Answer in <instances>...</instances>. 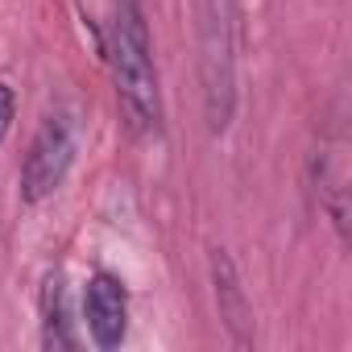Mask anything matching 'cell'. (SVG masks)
Listing matches in <instances>:
<instances>
[{
	"label": "cell",
	"instance_id": "3957f363",
	"mask_svg": "<svg viewBox=\"0 0 352 352\" xmlns=\"http://www.w3.org/2000/svg\"><path fill=\"white\" fill-rule=\"evenodd\" d=\"M75 157V137H71V120L67 116H46L30 141L25 166H21V199L25 204H42L46 195H54L71 170Z\"/></svg>",
	"mask_w": 352,
	"mask_h": 352
},
{
	"label": "cell",
	"instance_id": "52a82bcc",
	"mask_svg": "<svg viewBox=\"0 0 352 352\" xmlns=\"http://www.w3.org/2000/svg\"><path fill=\"white\" fill-rule=\"evenodd\" d=\"M13 108H17L13 87H9V83H0V141H5L9 129H13Z\"/></svg>",
	"mask_w": 352,
	"mask_h": 352
},
{
	"label": "cell",
	"instance_id": "7a4b0ae2",
	"mask_svg": "<svg viewBox=\"0 0 352 352\" xmlns=\"http://www.w3.org/2000/svg\"><path fill=\"white\" fill-rule=\"evenodd\" d=\"M204 108L208 129L224 133L232 120L236 75H232V0H204Z\"/></svg>",
	"mask_w": 352,
	"mask_h": 352
},
{
	"label": "cell",
	"instance_id": "6da1fadb",
	"mask_svg": "<svg viewBox=\"0 0 352 352\" xmlns=\"http://www.w3.org/2000/svg\"><path fill=\"white\" fill-rule=\"evenodd\" d=\"M108 63H112V83L129 116V129L162 133V87H157V67H153V46H149L141 0H112Z\"/></svg>",
	"mask_w": 352,
	"mask_h": 352
},
{
	"label": "cell",
	"instance_id": "8992f818",
	"mask_svg": "<svg viewBox=\"0 0 352 352\" xmlns=\"http://www.w3.org/2000/svg\"><path fill=\"white\" fill-rule=\"evenodd\" d=\"M42 344L46 348H71L75 336L67 327V286L63 274H50L42 286Z\"/></svg>",
	"mask_w": 352,
	"mask_h": 352
},
{
	"label": "cell",
	"instance_id": "277c9868",
	"mask_svg": "<svg viewBox=\"0 0 352 352\" xmlns=\"http://www.w3.org/2000/svg\"><path fill=\"white\" fill-rule=\"evenodd\" d=\"M83 315H87V331L100 348H120V340L129 331V294H124V286L112 274H96L87 282Z\"/></svg>",
	"mask_w": 352,
	"mask_h": 352
},
{
	"label": "cell",
	"instance_id": "5b68a950",
	"mask_svg": "<svg viewBox=\"0 0 352 352\" xmlns=\"http://www.w3.org/2000/svg\"><path fill=\"white\" fill-rule=\"evenodd\" d=\"M212 278H216V302H220V319L228 323V331L236 336V344L253 340V311L245 298V286L236 278V265L224 249H212Z\"/></svg>",
	"mask_w": 352,
	"mask_h": 352
}]
</instances>
